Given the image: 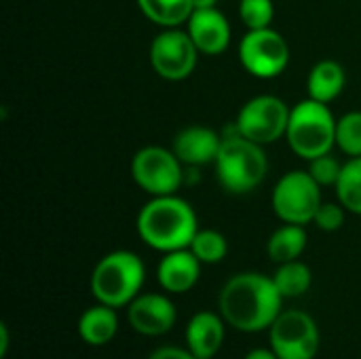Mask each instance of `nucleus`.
<instances>
[{"instance_id":"obj_7","label":"nucleus","mask_w":361,"mask_h":359,"mask_svg":"<svg viewBox=\"0 0 361 359\" xmlns=\"http://www.w3.org/2000/svg\"><path fill=\"white\" fill-rule=\"evenodd\" d=\"M322 203V186L305 169L283 174L273 186L271 205L281 222L307 226L313 222Z\"/></svg>"},{"instance_id":"obj_3","label":"nucleus","mask_w":361,"mask_h":359,"mask_svg":"<svg viewBox=\"0 0 361 359\" xmlns=\"http://www.w3.org/2000/svg\"><path fill=\"white\" fill-rule=\"evenodd\" d=\"M216 178L226 193L247 195L258 188L269 171L264 146L243 138L237 129L222 135L220 152L214 161Z\"/></svg>"},{"instance_id":"obj_13","label":"nucleus","mask_w":361,"mask_h":359,"mask_svg":"<svg viewBox=\"0 0 361 359\" xmlns=\"http://www.w3.org/2000/svg\"><path fill=\"white\" fill-rule=\"evenodd\" d=\"M186 32L197 44L201 55H222L231 44V23L226 15L218 8H195L186 21Z\"/></svg>"},{"instance_id":"obj_20","label":"nucleus","mask_w":361,"mask_h":359,"mask_svg":"<svg viewBox=\"0 0 361 359\" xmlns=\"http://www.w3.org/2000/svg\"><path fill=\"white\" fill-rule=\"evenodd\" d=\"M142 15L161 28H182L190 19L192 0H135Z\"/></svg>"},{"instance_id":"obj_26","label":"nucleus","mask_w":361,"mask_h":359,"mask_svg":"<svg viewBox=\"0 0 361 359\" xmlns=\"http://www.w3.org/2000/svg\"><path fill=\"white\" fill-rule=\"evenodd\" d=\"M307 171L313 176V180L319 186H336L341 171H343V163L336 157H332V152H328L317 159H311Z\"/></svg>"},{"instance_id":"obj_12","label":"nucleus","mask_w":361,"mask_h":359,"mask_svg":"<svg viewBox=\"0 0 361 359\" xmlns=\"http://www.w3.org/2000/svg\"><path fill=\"white\" fill-rule=\"evenodd\" d=\"M129 326L142 336H163L178 322V309L173 300L165 294L148 292L133 298L127 307Z\"/></svg>"},{"instance_id":"obj_19","label":"nucleus","mask_w":361,"mask_h":359,"mask_svg":"<svg viewBox=\"0 0 361 359\" xmlns=\"http://www.w3.org/2000/svg\"><path fill=\"white\" fill-rule=\"evenodd\" d=\"M309 237L302 224H290L283 222L267 241V254L273 262L283 264L292 260H300L302 252L307 250Z\"/></svg>"},{"instance_id":"obj_2","label":"nucleus","mask_w":361,"mask_h":359,"mask_svg":"<svg viewBox=\"0 0 361 359\" xmlns=\"http://www.w3.org/2000/svg\"><path fill=\"white\" fill-rule=\"evenodd\" d=\"M135 229L140 239L157 252H176L190 248L199 231L197 212L178 195L152 197L137 214Z\"/></svg>"},{"instance_id":"obj_30","label":"nucleus","mask_w":361,"mask_h":359,"mask_svg":"<svg viewBox=\"0 0 361 359\" xmlns=\"http://www.w3.org/2000/svg\"><path fill=\"white\" fill-rule=\"evenodd\" d=\"M243 359H279L273 349H252Z\"/></svg>"},{"instance_id":"obj_31","label":"nucleus","mask_w":361,"mask_h":359,"mask_svg":"<svg viewBox=\"0 0 361 359\" xmlns=\"http://www.w3.org/2000/svg\"><path fill=\"white\" fill-rule=\"evenodd\" d=\"M216 2L218 0H192L195 8H212V6H216Z\"/></svg>"},{"instance_id":"obj_5","label":"nucleus","mask_w":361,"mask_h":359,"mask_svg":"<svg viewBox=\"0 0 361 359\" xmlns=\"http://www.w3.org/2000/svg\"><path fill=\"white\" fill-rule=\"evenodd\" d=\"M286 140L294 154L305 161L332 152L336 146V118L330 106L311 97L292 106Z\"/></svg>"},{"instance_id":"obj_17","label":"nucleus","mask_w":361,"mask_h":359,"mask_svg":"<svg viewBox=\"0 0 361 359\" xmlns=\"http://www.w3.org/2000/svg\"><path fill=\"white\" fill-rule=\"evenodd\" d=\"M76 332L82 343L91 347L108 345L118 334V315L114 307L97 303L95 307L82 311L76 324Z\"/></svg>"},{"instance_id":"obj_4","label":"nucleus","mask_w":361,"mask_h":359,"mask_svg":"<svg viewBox=\"0 0 361 359\" xmlns=\"http://www.w3.org/2000/svg\"><path fill=\"white\" fill-rule=\"evenodd\" d=\"M144 281V260L135 252L114 250L95 264L91 273V294L102 305L123 309L142 294Z\"/></svg>"},{"instance_id":"obj_27","label":"nucleus","mask_w":361,"mask_h":359,"mask_svg":"<svg viewBox=\"0 0 361 359\" xmlns=\"http://www.w3.org/2000/svg\"><path fill=\"white\" fill-rule=\"evenodd\" d=\"M345 212L347 209L343 207V203H322L315 218H313V224L319 231L334 233L345 224Z\"/></svg>"},{"instance_id":"obj_6","label":"nucleus","mask_w":361,"mask_h":359,"mask_svg":"<svg viewBox=\"0 0 361 359\" xmlns=\"http://www.w3.org/2000/svg\"><path fill=\"white\" fill-rule=\"evenodd\" d=\"M186 165L171 148L144 146L131 159L133 182L150 197L178 195L186 182Z\"/></svg>"},{"instance_id":"obj_18","label":"nucleus","mask_w":361,"mask_h":359,"mask_svg":"<svg viewBox=\"0 0 361 359\" xmlns=\"http://www.w3.org/2000/svg\"><path fill=\"white\" fill-rule=\"evenodd\" d=\"M347 85L345 68L334 59H322L317 61L309 76H307V91L311 99H317L322 104L334 102Z\"/></svg>"},{"instance_id":"obj_11","label":"nucleus","mask_w":361,"mask_h":359,"mask_svg":"<svg viewBox=\"0 0 361 359\" xmlns=\"http://www.w3.org/2000/svg\"><path fill=\"white\" fill-rule=\"evenodd\" d=\"M199 49L190 34L182 28H163L150 42V66L152 70L171 83L188 78L199 61Z\"/></svg>"},{"instance_id":"obj_28","label":"nucleus","mask_w":361,"mask_h":359,"mask_svg":"<svg viewBox=\"0 0 361 359\" xmlns=\"http://www.w3.org/2000/svg\"><path fill=\"white\" fill-rule=\"evenodd\" d=\"M148 359H199V358H195L188 349H180V347H161V349L152 351Z\"/></svg>"},{"instance_id":"obj_16","label":"nucleus","mask_w":361,"mask_h":359,"mask_svg":"<svg viewBox=\"0 0 361 359\" xmlns=\"http://www.w3.org/2000/svg\"><path fill=\"white\" fill-rule=\"evenodd\" d=\"M186 347L199 359H214L226 336V322L220 313L214 311H199L190 317L186 326Z\"/></svg>"},{"instance_id":"obj_22","label":"nucleus","mask_w":361,"mask_h":359,"mask_svg":"<svg viewBox=\"0 0 361 359\" xmlns=\"http://www.w3.org/2000/svg\"><path fill=\"white\" fill-rule=\"evenodd\" d=\"M334 188L338 203H343L347 212L361 216V157L349 159L343 165L341 178Z\"/></svg>"},{"instance_id":"obj_9","label":"nucleus","mask_w":361,"mask_h":359,"mask_svg":"<svg viewBox=\"0 0 361 359\" xmlns=\"http://www.w3.org/2000/svg\"><path fill=\"white\" fill-rule=\"evenodd\" d=\"M239 61L243 70L256 78H277L290 63V44L273 25L247 30L239 42Z\"/></svg>"},{"instance_id":"obj_21","label":"nucleus","mask_w":361,"mask_h":359,"mask_svg":"<svg viewBox=\"0 0 361 359\" xmlns=\"http://www.w3.org/2000/svg\"><path fill=\"white\" fill-rule=\"evenodd\" d=\"M273 281L283 298H298L309 292L313 284V273L305 262L292 260V262H283L277 267Z\"/></svg>"},{"instance_id":"obj_23","label":"nucleus","mask_w":361,"mask_h":359,"mask_svg":"<svg viewBox=\"0 0 361 359\" xmlns=\"http://www.w3.org/2000/svg\"><path fill=\"white\" fill-rule=\"evenodd\" d=\"M203 264H216L222 262L228 254V241L220 231L214 229H199L195 239L188 248Z\"/></svg>"},{"instance_id":"obj_24","label":"nucleus","mask_w":361,"mask_h":359,"mask_svg":"<svg viewBox=\"0 0 361 359\" xmlns=\"http://www.w3.org/2000/svg\"><path fill=\"white\" fill-rule=\"evenodd\" d=\"M336 146L349 159L361 157V112L353 110L336 121Z\"/></svg>"},{"instance_id":"obj_25","label":"nucleus","mask_w":361,"mask_h":359,"mask_svg":"<svg viewBox=\"0 0 361 359\" xmlns=\"http://www.w3.org/2000/svg\"><path fill=\"white\" fill-rule=\"evenodd\" d=\"M239 17L247 30L271 28L275 19V2L273 0H241Z\"/></svg>"},{"instance_id":"obj_1","label":"nucleus","mask_w":361,"mask_h":359,"mask_svg":"<svg viewBox=\"0 0 361 359\" xmlns=\"http://www.w3.org/2000/svg\"><path fill=\"white\" fill-rule=\"evenodd\" d=\"M283 300L273 277L247 271L233 275L222 286L218 309L231 328L239 332H262L279 317Z\"/></svg>"},{"instance_id":"obj_10","label":"nucleus","mask_w":361,"mask_h":359,"mask_svg":"<svg viewBox=\"0 0 361 359\" xmlns=\"http://www.w3.org/2000/svg\"><path fill=\"white\" fill-rule=\"evenodd\" d=\"M271 349L279 359H315L319 353L322 334L315 320L300 309L281 311L269 328Z\"/></svg>"},{"instance_id":"obj_14","label":"nucleus","mask_w":361,"mask_h":359,"mask_svg":"<svg viewBox=\"0 0 361 359\" xmlns=\"http://www.w3.org/2000/svg\"><path fill=\"white\" fill-rule=\"evenodd\" d=\"M220 146H222V135L216 129L203 125H190L178 131L171 150L186 167H201V165H214Z\"/></svg>"},{"instance_id":"obj_29","label":"nucleus","mask_w":361,"mask_h":359,"mask_svg":"<svg viewBox=\"0 0 361 359\" xmlns=\"http://www.w3.org/2000/svg\"><path fill=\"white\" fill-rule=\"evenodd\" d=\"M8 343H11V332H8L6 324L2 322V324H0V359L6 358V353H8Z\"/></svg>"},{"instance_id":"obj_15","label":"nucleus","mask_w":361,"mask_h":359,"mask_svg":"<svg viewBox=\"0 0 361 359\" xmlns=\"http://www.w3.org/2000/svg\"><path fill=\"white\" fill-rule=\"evenodd\" d=\"M201 264L203 262L188 248L167 252V254H163V258L157 267L159 286L167 294L190 292L201 277Z\"/></svg>"},{"instance_id":"obj_8","label":"nucleus","mask_w":361,"mask_h":359,"mask_svg":"<svg viewBox=\"0 0 361 359\" xmlns=\"http://www.w3.org/2000/svg\"><path fill=\"white\" fill-rule=\"evenodd\" d=\"M290 110L292 108H288V104L277 95L271 93L256 95L241 106L235 121V129L243 138L260 146L275 144L277 140L286 138Z\"/></svg>"}]
</instances>
